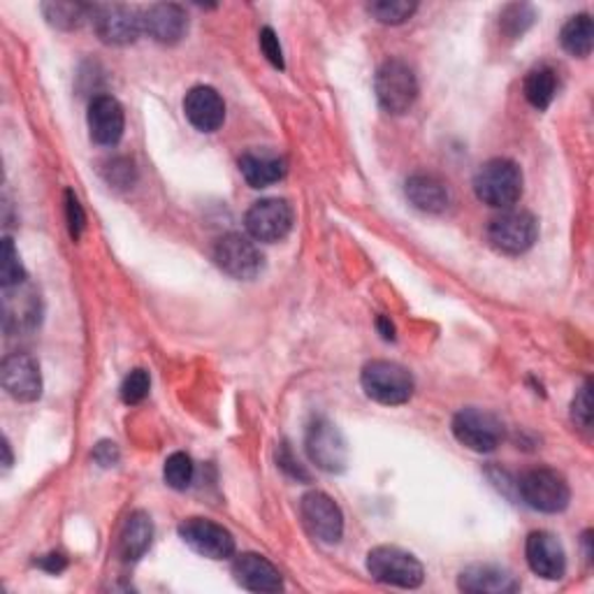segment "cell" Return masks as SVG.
Returning a JSON list of instances; mask_svg holds the SVG:
<instances>
[{
    "label": "cell",
    "mask_w": 594,
    "mask_h": 594,
    "mask_svg": "<svg viewBox=\"0 0 594 594\" xmlns=\"http://www.w3.org/2000/svg\"><path fill=\"white\" fill-rule=\"evenodd\" d=\"M476 198L492 210H511L523 195V170L509 158H492L474 177Z\"/></svg>",
    "instance_id": "1"
},
{
    "label": "cell",
    "mask_w": 594,
    "mask_h": 594,
    "mask_svg": "<svg viewBox=\"0 0 594 594\" xmlns=\"http://www.w3.org/2000/svg\"><path fill=\"white\" fill-rule=\"evenodd\" d=\"M360 383L365 395L379 404L400 406L414 395V377L406 367L390 360H371L363 367Z\"/></svg>",
    "instance_id": "2"
},
{
    "label": "cell",
    "mask_w": 594,
    "mask_h": 594,
    "mask_svg": "<svg viewBox=\"0 0 594 594\" xmlns=\"http://www.w3.org/2000/svg\"><path fill=\"white\" fill-rule=\"evenodd\" d=\"M367 571L375 581L404 590L420 587L425 581V569L418 557L397 546L371 548L367 553Z\"/></svg>",
    "instance_id": "3"
},
{
    "label": "cell",
    "mask_w": 594,
    "mask_h": 594,
    "mask_svg": "<svg viewBox=\"0 0 594 594\" xmlns=\"http://www.w3.org/2000/svg\"><path fill=\"white\" fill-rule=\"evenodd\" d=\"M375 91H377V100L381 109H385L388 115H395V117L406 115L418 98L416 72L408 63L400 59H390L377 72Z\"/></svg>",
    "instance_id": "4"
},
{
    "label": "cell",
    "mask_w": 594,
    "mask_h": 594,
    "mask_svg": "<svg viewBox=\"0 0 594 594\" xmlns=\"http://www.w3.org/2000/svg\"><path fill=\"white\" fill-rule=\"evenodd\" d=\"M518 490L525 504L538 513H562L571 499L567 478L546 467L530 470L520 476Z\"/></svg>",
    "instance_id": "5"
},
{
    "label": "cell",
    "mask_w": 594,
    "mask_h": 594,
    "mask_svg": "<svg viewBox=\"0 0 594 594\" xmlns=\"http://www.w3.org/2000/svg\"><path fill=\"white\" fill-rule=\"evenodd\" d=\"M307 455L328 474H342L348 467V443L340 427L328 418H313L307 427Z\"/></svg>",
    "instance_id": "6"
},
{
    "label": "cell",
    "mask_w": 594,
    "mask_h": 594,
    "mask_svg": "<svg viewBox=\"0 0 594 594\" xmlns=\"http://www.w3.org/2000/svg\"><path fill=\"white\" fill-rule=\"evenodd\" d=\"M453 437L464 449L474 453H492L504 439V425L501 420L483 408H462L453 418Z\"/></svg>",
    "instance_id": "7"
},
{
    "label": "cell",
    "mask_w": 594,
    "mask_h": 594,
    "mask_svg": "<svg viewBox=\"0 0 594 594\" xmlns=\"http://www.w3.org/2000/svg\"><path fill=\"white\" fill-rule=\"evenodd\" d=\"M538 237V221L523 210H507L490 221L488 241L492 249L507 256H520L534 247Z\"/></svg>",
    "instance_id": "8"
},
{
    "label": "cell",
    "mask_w": 594,
    "mask_h": 594,
    "mask_svg": "<svg viewBox=\"0 0 594 594\" xmlns=\"http://www.w3.org/2000/svg\"><path fill=\"white\" fill-rule=\"evenodd\" d=\"M245 226L251 239L263 241V245H274L288 237L293 228V210L290 204L282 198H265L253 202L247 216Z\"/></svg>",
    "instance_id": "9"
},
{
    "label": "cell",
    "mask_w": 594,
    "mask_h": 594,
    "mask_svg": "<svg viewBox=\"0 0 594 594\" xmlns=\"http://www.w3.org/2000/svg\"><path fill=\"white\" fill-rule=\"evenodd\" d=\"M216 265L239 282H249L263 272V253L258 251L253 241L239 233L223 235L214 247Z\"/></svg>",
    "instance_id": "10"
},
{
    "label": "cell",
    "mask_w": 594,
    "mask_h": 594,
    "mask_svg": "<svg viewBox=\"0 0 594 594\" xmlns=\"http://www.w3.org/2000/svg\"><path fill=\"white\" fill-rule=\"evenodd\" d=\"M300 515L309 534L323 544H337L344 534V513L325 492H307L300 501Z\"/></svg>",
    "instance_id": "11"
},
{
    "label": "cell",
    "mask_w": 594,
    "mask_h": 594,
    "mask_svg": "<svg viewBox=\"0 0 594 594\" xmlns=\"http://www.w3.org/2000/svg\"><path fill=\"white\" fill-rule=\"evenodd\" d=\"M181 542L210 560H228L235 555L233 534L207 518H189L179 525Z\"/></svg>",
    "instance_id": "12"
},
{
    "label": "cell",
    "mask_w": 594,
    "mask_h": 594,
    "mask_svg": "<svg viewBox=\"0 0 594 594\" xmlns=\"http://www.w3.org/2000/svg\"><path fill=\"white\" fill-rule=\"evenodd\" d=\"M91 24L96 28V35L105 45L111 47H126L138 40L142 33V19L135 10L128 5H93L91 12Z\"/></svg>",
    "instance_id": "13"
},
{
    "label": "cell",
    "mask_w": 594,
    "mask_h": 594,
    "mask_svg": "<svg viewBox=\"0 0 594 594\" xmlns=\"http://www.w3.org/2000/svg\"><path fill=\"white\" fill-rule=\"evenodd\" d=\"M3 388L16 402H35L43 395L40 365L28 353H12L3 360Z\"/></svg>",
    "instance_id": "14"
},
{
    "label": "cell",
    "mask_w": 594,
    "mask_h": 594,
    "mask_svg": "<svg viewBox=\"0 0 594 594\" xmlns=\"http://www.w3.org/2000/svg\"><path fill=\"white\" fill-rule=\"evenodd\" d=\"M530 569L546 581H560L567 571V553L560 538L550 532H532L525 544Z\"/></svg>",
    "instance_id": "15"
},
{
    "label": "cell",
    "mask_w": 594,
    "mask_h": 594,
    "mask_svg": "<svg viewBox=\"0 0 594 594\" xmlns=\"http://www.w3.org/2000/svg\"><path fill=\"white\" fill-rule=\"evenodd\" d=\"M142 31L158 45H177L189 31V14L181 5L158 3L148 5L142 14Z\"/></svg>",
    "instance_id": "16"
},
{
    "label": "cell",
    "mask_w": 594,
    "mask_h": 594,
    "mask_svg": "<svg viewBox=\"0 0 594 594\" xmlns=\"http://www.w3.org/2000/svg\"><path fill=\"white\" fill-rule=\"evenodd\" d=\"M88 133L91 140L100 146H115L123 138L126 117L123 107L111 96H96L88 105Z\"/></svg>",
    "instance_id": "17"
},
{
    "label": "cell",
    "mask_w": 594,
    "mask_h": 594,
    "mask_svg": "<svg viewBox=\"0 0 594 594\" xmlns=\"http://www.w3.org/2000/svg\"><path fill=\"white\" fill-rule=\"evenodd\" d=\"M183 115L200 133H214L226 121V103L212 86H193L183 98Z\"/></svg>",
    "instance_id": "18"
},
{
    "label": "cell",
    "mask_w": 594,
    "mask_h": 594,
    "mask_svg": "<svg viewBox=\"0 0 594 594\" xmlns=\"http://www.w3.org/2000/svg\"><path fill=\"white\" fill-rule=\"evenodd\" d=\"M235 581L249 592H282L284 579L278 569L258 553H241L233 562Z\"/></svg>",
    "instance_id": "19"
},
{
    "label": "cell",
    "mask_w": 594,
    "mask_h": 594,
    "mask_svg": "<svg viewBox=\"0 0 594 594\" xmlns=\"http://www.w3.org/2000/svg\"><path fill=\"white\" fill-rule=\"evenodd\" d=\"M458 587L467 594H511L520 590V583L507 569L492 565H474L460 573Z\"/></svg>",
    "instance_id": "20"
},
{
    "label": "cell",
    "mask_w": 594,
    "mask_h": 594,
    "mask_svg": "<svg viewBox=\"0 0 594 594\" xmlns=\"http://www.w3.org/2000/svg\"><path fill=\"white\" fill-rule=\"evenodd\" d=\"M237 165L241 177H245L251 189H265V186L282 181L288 173V163L284 156L272 152H258V148L241 154Z\"/></svg>",
    "instance_id": "21"
},
{
    "label": "cell",
    "mask_w": 594,
    "mask_h": 594,
    "mask_svg": "<svg viewBox=\"0 0 594 594\" xmlns=\"http://www.w3.org/2000/svg\"><path fill=\"white\" fill-rule=\"evenodd\" d=\"M404 191L408 202L425 214H441L451 202L449 186H445L437 175H427V173L412 175L406 179Z\"/></svg>",
    "instance_id": "22"
},
{
    "label": "cell",
    "mask_w": 594,
    "mask_h": 594,
    "mask_svg": "<svg viewBox=\"0 0 594 594\" xmlns=\"http://www.w3.org/2000/svg\"><path fill=\"white\" fill-rule=\"evenodd\" d=\"M152 538H154V523L148 513L135 511L130 513L126 525L121 530V557L126 562H138L140 557L152 548Z\"/></svg>",
    "instance_id": "23"
},
{
    "label": "cell",
    "mask_w": 594,
    "mask_h": 594,
    "mask_svg": "<svg viewBox=\"0 0 594 594\" xmlns=\"http://www.w3.org/2000/svg\"><path fill=\"white\" fill-rule=\"evenodd\" d=\"M560 45L567 54L587 59L594 45V24L590 14H575L560 31Z\"/></svg>",
    "instance_id": "24"
},
{
    "label": "cell",
    "mask_w": 594,
    "mask_h": 594,
    "mask_svg": "<svg viewBox=\"0 0 594 594\" xmlns=\"http://www.w3.org/2000/svg\"><path fill=\"white\" fill-rule=\"evenodd\" d=\"M523 91H525V98L527 103L544 111L553 105L555 100V93H557V74L553 68L548 66H538L534 70L527 72V78L523 82Z\"/></svg>",
    "instance_id": "25"
},
{
    "label": "cell",
    "mask_w": 594,
    "mask_h": 594,
    "mask_svg": "<svg viewBox=\"0 0 594 594\" xmlns=\"http://www.w3.org/2000/svg\"><path fill=\"white\" fill-rule=\"evenodd\" d=\"M91 12L93 5L84 3H63V0H56V3H45L43 14L47 19V24L61 31H74L91 22Z\"/></svg>",
    "instance_id": "26"
},
{
    "label": "cell",
    "mask_w": 594,
    "mask_h": 594,
    "mask_svg": "<svg viewBox=\"0 0 594 594\" xmlns=\"http://www.w3.org/2000/svg\"><path fill=\"white\" fill-rule=\"evenodd\" d=\"M534 19H536V12L532 5L513 3V5H507L504 10H501L499 28L507 37H511V40H515V37L527 33V28L534 24Z\"/></svg>",
    "instance_id": "27"
},
{
    "label": "cell",
    "mask_w": 594,
    "mask_h": 594,
    "mask_svg": "<svg viewBox=\"0 0 594 594\" xmlns=\"http://www.w3.org/2000/svg\"><path fill=\"white\" fill-rule=\"evenodd\" d=\"M416 10H418V5L408 3V0H377V3L367 5V12L385 26L404 24L406 19L414 16Z\"/></svg>",
    "instance_id": "28"
},
{
    "label": "cell",
    "mask_w": 594,
    "mask_h": 594,
    "mask_svg": "<svg viewBox=\"0 0 594 594\" xmlns=\"http://www.w3.org/2000/svg\"><path fill=\"white\" fill-rule=\"evenodd\" d=\"M26 270L22 265V258H19V251L14 249V241L5 237L3 251H0V284H3V288H14L22 286Z\"/></svg>",
    "instance_id": "29"
},
{
    "label": "cell",
    "mask_w": 594,
    "mask_h": 594,
    "mask_svg": "<svg viewBox=\"0 0 594 594\" xmlns=\"http://www.w3.org/2000/svg\"><path fill=\"white\" fill-rule=\"evenodd\" d=\"M163 478L173 490H186L193 480V460L186 453H173L165 460Z\"/></svg>",
    "instance_id": "30"
},
{
    "label": "cell",
    "mask_w": 594,
    "mask_h": 594,
    "mask_svg": "<svg viewBox=\"0 0 594 594\" xmlns=\"http://www.w3.org/2000/svg\"><path fill=\"white\" fill-rule=\"evenodd\" d=\"M148 385H152V381H148L146 371L144 369H133L121 383V400L126 404H130V406L140 404L148 395Z\"/></svg>",
    "instance_id": "31"
},
{
    "label": "cell",
    "mask_w": 594,
    "mask_h": 594,
    "mask_svg": "<svg viewBox=\"0 0 594 594\" xmlns=\"http://www.w3.org/2000/svg\"><path fill=\"white\" fill-rule=\"evenodd\" d=\"M105 179L111 186H119V189H128L135 181V167L133 161L128 158H115L105 167Z\"/></svg>",
    "instance_id": "32"
},
{
    "label": "cell",
    "mask_w": 594,
    "mask_h": 594,
    "mask_svg": "<svg viewBox=\"0 0 594 594\" xmlns=\"http://www.w3.org/2000/svg\"><path fill=\"white\" fill-rule=\"evenodd\" d=\"M66 221H68V230L70 237L78 241L86 228V214L82 210V204L72 191H66Z\"/></svg>",
    "instance_id": "33"
},
{
    "label": "cell",
    "mask_w": 594,
    "mask_h": 594,
    "mask_svg": "<svg viewBox=\"0 0 594 594\" xmlns=\"http://www.w3.org/2000/svg\"><path fill=\"white\" fill-rule=\"evenodd\" d=\"M260 49H263V54L268 56V61L284 70V51H282V45H278V37L274 35L272 28H263L260 31Z\"/></svg>",
    "instance_id": "34"
},
{
    "label": "cell",
    "mask_w": 594,
    "mask_h": 594,
    "mask_svg": "<svg viewBox=\"0 0 594 594\" xmlns=\"http://www.w3.org/2000/svg\"><path fill=\"white\" fill-rule=\"evenodd\" d=\"M571 416L575 423H581L583 427H590L592 423V400H590V381L581 388V393L575 395L571 404Z\"/></svg>",
    "instance_id": "35"
},
{
    "label": "cell",
    "mask_w": 594,
    "mask_h": 594,
    "mask_svg": "<svg viewBox=\"0 0 594 594\" xmlns=\"http://www.w3.org/2000/svg\"><path fill=\"white\" fill-rule=\"evenodd\" d=\"M276 460H278V467H282V470H284L288 476H293V478H300V480H309L307 472L302 470V464L293 458V453H290V449H288V443H284V445H282V451H278Z\"/></svg>",
    "instance_id": "36"
},
{
    "label": "cell",
    "mask_w": 594,
    "mask_h": 594,
    "mask_svg": "<svg viewBox=\"0 0 594 594\" xmlns=\"http://www.w3.org/2000/svg\"><path fill=\"white\" fill-rule=\"evenodd\" d=\"M119 449L115 441H100L96 449H93V460H96L100 467H115L119 462Z\"/></svg>",
    "instance_id": "37"
},
{
    "label": "cell",
    "mask_w": 594,
    "mask_h": 594,
    "mask_svg": "<svg viewBox=\"0 0 594 594\" xmlns=\"http://www.w3.org/2000/svg\"><path fill=\"white\" fill-rule=\"evenodd\" d=\"M37 565H40V567H43L45 571H49V573H61V571L68 567L66 557H63L61 553H51V555L43 557V560L37 562Z\"/></svg>",
    "instance_id": "38"
},
{
    "label": "cell",
    "mask_w": 594,
    "mask_h": 594,
    "mask_svg": "<svg viewBox=\"0 0 594 594\" xmlns=\"http://www.w3.org/2000/svg\"><path fill=\"white\" fill-rule=\"evenodd\" d=\"M377 328H379L381 337H383L385 342L395 340V328H393V323H390V321L385 319V316H379V319H377Z\"/></svg>",
    "instance_id": "39"
},
{
    "label": "cell",
    "mask_w": 594,
    "mask_h": 594,
    "mask_svg": "<svg viewBox=\"0 0 594 594\" xmlns=\"http://www.w3.org/2000/svg\"><path fill=\"white\" fill-rule=\"evenodd\" d=\"M3 451H5V462L3 464H5V467H10V464H12V453H10V441L8 439L3 441Z\"/></svg>",
    "instance_id": "40"
}]
</instances>
